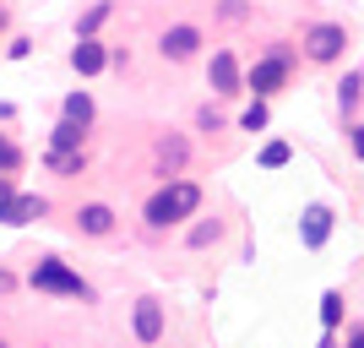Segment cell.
Returning a JSON list of instances; mask_svg holds the SVG:
<instances>
[{"mask_svg": "<svg viewBox=\"0 0 364 348\" xmlns=\"http://www.w3.org/2000/svg\"><path fill=\"white\" fill-rule=\"evenodd\" d=\"M185 152H191V147H185V137H164V142H158V174H164V180L185 169Z\"/></svg>", "mask_w": 364, "mask_h": 348, "instance_id": "12", "label": "cell"}, {"mask_svg": "<svg viewBox=\"0 0 364 348\" xmlns=\"http://www.w3.org/2000/svg\"><path fill=\"white\" fill-rule=\"evenodd\" d=\"M348 348H364V327H353V332H348Z\"/></svg>", "mask_w": 364, "mask_h": 348, "instance_id": "27", "label": "cell"}, {"mask_svg": "<svg viewBox=\"0 0 364 348\" xmlns=\"http://www.w3.org/2000/svg\"><path fill=\"white\" fill-rule=\"evenodd\" d=\"M33 218H44V196H16V191H11V196H6V201H0V223H33Z\"/></svg>", "mask_w": 364, "mask_h": 348, "instance_id": "9", "label": "cell"}, {"mask_svg": "<svg viewBox=\"0 0 364 348\" xmlns=\"http://www.w3.org/2000/svg\"><path fill=\"white\" fill-rule=\"evenodd\" d=\"M245 16V0H223V22H240Z\"/></svg>", "mask_w": 364, "mask_h": 348, "instance_id": "26", "label": "cell"}, {"mask_svg": "<svg viewBox=\"0 0 364 348\" xmlns=\"http://www.w3.org/2000/svg\"><path fill=\"white\" fill-rule=\"evenodd\" d=\"M326 234H332V207H304V218H299V240H304V251H321L326 245Z\"/></svg>", "mask_w": 364, "mask_h": 348, "instance_id": "7", "label": "cell"}, {"mask_svg": "<svg viewBox=\"0 0 364 348\" xmlns=\"http://www.w3.org/2000/svg\"><path fill=\"white\" fill-rule=\"evenodd\" d=\"M289 71H294V49L289 44H272L250 71H245V88L256 93V98H272V93L289 88Z\"/></svg>", "mask_w": 364, "mask_h": 348, "instance_id": "2", "label": "cell"}, {"mask_svg": "<svg viewBox=\"0 0 364 348\" xmlns=\"http://www.w3.org/2000/svg\"><path fill=\"white\" fill-rule=\"evenodd\" d=\"M196 125H201V131H218L223 120H218V109H201V115H196Z\"/></svg>", "mask_w": 364, "mask_h": 348, "instance_id": "25", "label": "cell"}, {"mask_svg": "<svg viewBox=\"0 0 364 348\" xmlns=\"http://www.w3.org/2000/svg\"><path fill=\"white\" fill-rule=\"evenodd\" d=\"M16 169H22V147L0 131V174H16Z\"/></svg>", "mask_w": 364, "mask_h": 348, "instance_id": "19", "label": "cell"}, {"mask_svg": "<svg viewBox=\"0 0 364 348\" xmlns=\"http://www.w3.org/2000/svg\"><path fill=\"white\" fill-rule=\"evenodd\" d=\"M60 120L92 125V98H87V93H65V104H60Z\"/></svg>", "mask_w": 364, "mask_h": 348, "instance_id": "16", "label": "cell"}, {"mask_svg": "<svg viewBox=\"0 0 364 348\" xmlns=\"http://www.w3.org/2000/svg\"><path fill=\"white\" fill-rule=\"evenodd\" d=\"M0 28H6V11H0Z\"/></svg>", "mask_w": 364, "mask_h": 348, "instance_id": "32", "label": "cell"}, {"mask_svg": "<svg viewBox=\"0 0 364 348\" xmlns=\"http://www.w3.org/2000/svg\"><path fill=\"white\" fill-rule=\"evenodd\" d=\"M348 147H353V158L364 164V120H348Z\"/></svg>", "mask_w": 364, "mask_h": 348, "instance_id": "22", "label": "cell"}, {"mask_svg": "<svg viewBox=\"0 0 364 348\" xmlns=\"http://www.w3.org/2000/svg\"><path fill=\"white\" fill-rule=\"evenodd\" d=\"M11 115H16V109H11V104H0V120H11Z\"/></svg>", "mask_w": 364, "mask_h": 348, "instance_id": "31", "label": "cell"}, {"mask_svg": "<svg viewBox=\"0 0 364 348\" xmlns=\"http://www.w3.org/2000/svg\"><path fill=\"white\" fill-rule=\"evenodd\" d=\"M0 348H6V343H0Z\"/></svg>", "mask_w": 364, "mask_h": 348, "instance_id": "33", "label": "cell"}, {"mask_svg": "<svg viewBox=\"0 0 364 348\" xmlns=\"http://www.w3.org/2000/svg\"><path fill=\"white\" fill-rule=\"evenodd\" d=\"M6 196H11V180H6V174H0V201H6Z\"/></svg>", "mask_w": 364, "mask_h": 348, "instance_id": "30", "label": "cell"}, {"mask_svg": "<svg viewBox=\"0 0 364 348\" xmlns=\"http://www.w3.org/2000/svg\"><path fill=\"white\" fill-rule=\"evenodd\" d=\"M289 158H294L289 142H267V147H261V169H283Z\"/></svg>", "mask_w": 364, "mask_h": 348, "instance_id": "21", "label": "cell"}, {"mask_svg": "<svg viewBox=\"0 0 364 348\" xmlns=\"http://www.w3.org/2000/svg\"><path fill=\"white\" fill-rule=\"evenodd\" d=\"M359 98H364V76H359V71H348L343 82H337V109H343V120H353Z\"/></svg>", "mask_w": 364, "mask_h": 348, "instance_id": "14", "label": "cell"}, {"mask_svg": "<svg viewBox=\"0 0 364 348\" xmlns=\"http://www.w3.org/2000/svg\"><path fill=\"white\" fill-rule=\"evenodd\" d=\"M44 164L55 169V174H65V180H71V174H82V169H87V147H71V152L49 147V152H44Z\"/></svg>", "mask_w": 364, "mask_h": 348, "instance_id": "13", "label": "cell"}, {"mask_svg": "<svg viewBox=\"0 0 364 348\" xmlns=\"http://www.w3.org/2000/svg\"><path fill=\"white\" fill-rule=\"evenodd\" d=\"M33 288H44V294H65V300H92V288L65 267V261H38L33 267Z\"/></svg>", "mask_w": 364, "mask_h": 348, "instance_id": "4", "label": "cell"}, {"mask_svg": "<svg viewBox=\"0 0 364 348\" xmlns=\"http://www.w3.org/2000/svg\"><path fill=\"white\" fill-rule=\"evenodd\" d=\"M109 65V49L98 44V38H76V49H71V71H82V76H98Z\"/></svg>", "mask_w": 364, "mask_h": 348, "instance_id": "10", "label": "cell"}, {"mask_svg": "<svg viewBox=\"0 0 364 348\" xmlns=\"http://www.w3.org/2000/svg\"><path fill=\"white\" fill-rule=\"evenodd\" d=\"M196 49H201V28H196V22H174V28L158 38V55H164V60H174V65L196 60Z\"/></svg>", "mask_w": 364, "mask_h": 348, "instance_id": "5", "label": "cell"}, {"mask_svg": "<svg viewBox=\"0 0 364 348\" xmlns=\"http://www.w3.org/2000/svg\"><path fill=\"white\" fill-rule=\"evenodd\" d=\"M196 207H201V185L196 180H174V185H164V191H152L147 228H174V223H185Z\"/></svg>", "mask_w": 364, "mask_h": 348, "instance_id": "1", "label": "cell"}, {"mask_svg": "<svg viewBox=\"0 0 364 348\" xmlns=\"http://www.w3.org/2000/svg\"><path fill=\"white\" fill-rule=\"evenodd\" d=\"M82 142H87V125H76V120H60L55 131H49V147H60V152L82 147Z\"/></svg>", "mask_w": 364, "mask_h": 348, "instance_id": "15", "label": "cell"}, {"mask_svg": "<svg viewBox=\"0 0 364 348\" xmlns=\"http://www.w3.org/2000/svg\"><path fill=\"white\" fill-rule=\"evenodd\" d=\"M267 120H272V115H267V98H256V104L240 115V131H267Z\"/></svg>", "mask_w": 364, "mask_h": 348, "instance_id": "20", "label": "cell"}, {"mask_svg": "<svg viewBox=\"0 0 364 348\" xmlns=\"http://www.w3.org/2000/svg\"><path fill=\"white\" fill-rule=\"evenodd\" d=\"M299 49H304L310 65H337L348 55V28H343V22H316V28H304Z\"/></svg>", "mask_w": 364, "mask_h": 348, "instance_id": "3", "label": "cell"}, {"mask_svg": "<svg viewBox=\"0 0 364 348\" xmlns=\"http://www.w3.org/2000/svg\"><path fill=\"white\" fill-rule=\"evenodd\" d=\"M109 11H114L109 0H98V6H87V11H82V22H76V38H92V33H98V28H104V22H109Z\"/></svg>", "mask_w": 364, "mask_h": 348, "instance_id": "17", "label": "cell"}, {"mask_svg": "<svg viewBox=\"0 0 364 348\" xmlns=\"http://www.w3.org/2000/svg\"><path fill=\"white\" fill-rule=\"evenodd\" d=\"M76 228H82V234H114V207H104V201H87V207L76 212Z\"/></svg>", "mask_w": 364, "mask_h": 348, "instance_id": "11", "label": "cell"}, {"mask_svg": "<svg viewBox=\"0 0 364 348\" xmlns=\"http://www.w3.org/2000/svg\"><path fill=\"white\" fill-rule=\"evenodd\" d=\"M337 321H343V294L326 288V294H321V327H337Z\"/></svg>", "mask_w": 364, "mask_h": 348, "instance_id": "18", "label": "cell"}, {"mask_svg": "<svg viewBox=\"0 0 364 348\" xmlns=\"http://www.w3.org/2000/svg\"><path fill=\"white\" fill-rule=\"evenodd\" d=\"M316 348H337V337H332V327H326V337H321V343Z\"/></svg>", "mask_w": 364, "mask_h": 348, "instance_id": "29", "label": "cell"}, {"mask_svg": "<svg viewBox=\"0 0 364 348\" xmlns=\"http://www.w3.org/2000/svg\"><path fill=\"white\" fill-rule=\"evenodd\" d=\"M207 88H213L218 98H234V93H245V71H240V60H234L228 49H218V55H213V65H207Z\"/></svg>", "mask_w": 364, "mask_h": 348, "instance_id": "6", "label": "cell"}, {"mask_svg": "<svg viewBox=\"0 0 364 348\" xmlns=\"http://www.w3.org/2000/svg\"><path fill=\"white\" fill-rule=\"evenodd\" d=\"M11 288H16V278H11V273H0V294H11Z\"/></svg>", "mask_w": 364, "mask_h": 348, "instance_id": "28", "label": "cell"}, {"mask_svg": "<svg viewBox=\"0 0 364 348\" xmlns=\"http://www.w3.org/2000/svg\"><path fill=\"white\" fill-rule=\"evenodd\" d=\"M28 49H33L28 38H11V44H6V55H11V60H28Z\"/></svg>", "mask_w": 364, "mask_h": 348, "instance_id": "24", "label": "cell"}, {"mask_svg": "<svg viewBox=\"0 0 364 348\" xmlns=\"http://www.w3.org/2000/svg\"><path fill=\"white\" fill-rule=\"evenodd\" d=\"M218 240V223H196V228H191V245H196V251H201V245H213Z\"/></svg>", "mask_w": 364, "mask_h": 348, "instance_id": "23", "label": "cell"}, {"mask_svg": "<svg viewBox=\"0 0 364 348\" xmlns=\"http://www.w3.org/2000/svg\"><path fill=\"white\" fill-rule=\"evenodd\" d=\"M131 327H136V343H158V337H164V305L158 300H136Z\"/></svg>", "mask_w": 364, "mask_h": 348, "instance_id": "8", "label": "cell"}]
</instances>
